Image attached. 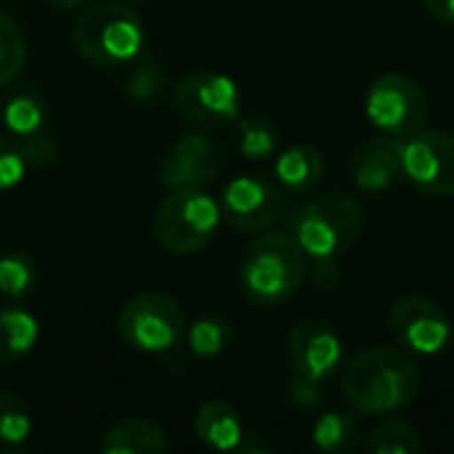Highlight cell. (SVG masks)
Listing matches in <instances>:
<instances>
[{
  "mask_svg": "<svg viewBox=\"0 0 454 454\" xmlns=\"http://www.w3.org/2000/svg\"><path fill=\"white\" fill-rule=\"evenodd\" d=\"M340 388L356 412L386 418L415 402L420 391V370L404 348L372 346L359 351L343 367Z\"/></svg>",
  "mask_w": 454,
  "mask_h": 454,
  "instance_id": "1",
  "label": "cell"
},
{
  "mask_svg": "<svg viewBox=\"0 0 454 454\" xmlns=\"http://www.w3.org/2000/svg\"><path fill=\"white\" fill-rule=\"evenodd\" d=\"M309 274V258L298 247V242L282 231H261L255 237L237 269V282L242 295L261 309H274L290 301Z\"/></svg>",
  "mask_w": 454,
  "mask_h": 454,
  "instance_id": "2",
  "label": "cell"
},
{
  "mask_svg": "<svg viewBox=\"0 0 454 454\" xmlns=\"http://www.w3.org/2000/svg\"><path fill=\"white\" fill-rule=\"evenodd\" d=\"M362 229L364 207L343 192H330L298 205L285 221V231L311 263L340 261L359 242Z\"/></svg>",
  "mask_w": 454,
  "mask_h": 454,
  "instance_id": "3",
  "label": "cell"
},
{
  "mask_svg": "<svg viewBox=\"0 0 454 454\" xmlns=\"http://www.w3.org/2000/svg\"><path fill=\"white\" fill-rule=\"evenodd\" d=\"M144 43L146 35L141 19L120 3L93 5L72 24L74 51L98 67H120L133 61L144 51Z\"/></svg>",
  "mask_w": 454,
  "mask_h": 454,
  "instance_id": "4",
  "label": "cell"
},
{
  "mask_svg": "<svg viewBox=\"0 0 454 454\" xmlns=\"http://www.w3.org/2000/svg\"><path fill=\"white\" fill-rule=\"evenodd\" d=\"M221 205L202 189H176L170 192L152 218L154 242L173 253L189 255L202 250L218 231Z\"/></svg>",
  "mask_w": 454,
  "mask_h": 454,
  "instance_id": "5",
  "label": "cell"
},
{
  "mask_svg": "<svg viewBox=\"0 0 454 454\" xmlns=\"http://www.w3.org/2000/svg\"><path fill=\"white\" fill-rule=\"evenodd\" d=\"M117 333L130 348L141 354H165L184 338L186 317L176 298L160 290H149L122 303Z\"/></svg>",
  "mask_w": 454,
  "mask_h": 454,
  "instance_id": "6",
  "label": "cell"
},
{
  "mask_svg": "<svg viewBox=\"0 0 454 454\" xmlns=\"http://www.w3.org/2000/svg\"><path fill=\"white\" fill-rule=\"evenodd\" d=\"M364 114L378 133L404 138L426 125L431 114V98L410 74L386 72L367 88Z\"/></svg>",
  "mask_w": 454,
  "mask_h": 454,
  "instance_id": "7",
  "label": "cell"
},
{
  "mask_svg": "<svg viewBox=\"0 0 454 454\" xmlns=\"http://www.w3.org/2000/svg\"><path fill=\"white\" fill-rule=\"evenodd\" d=\"M402 178L431 197L454 194V136L415 130L402 138Z\"/></svg>",
  "mask_w": 454,
  "mask_h": 454,
  "instance_id": "8",
  "label": "cell"
},
{
  "mask_svg": "<svg viewBox=\"0 0 454 454\" xmlns=\"http://www.w3.org/2000/svg\"><path fill=\"white\" fill-rule=\"evenodd\" d=\"M173 106L184 120L197 125H229L237 122L242 101L231 77L213 69H197L176 85Z\"/></svg>",
  "mask_w": 454,
  "mask_h": 454,
  "instance_id": "9",
  "label": "cell"
},
{
  "mask_svg": "<svg viewBox=\"0 0 454 454\" xmlns=\"http://www.w3.org/2000/svg\"><path fill=\"white\" fill-rule=\"evenodd\" d=\"M388 327L396 346L415 356H436L452 343V322L447 311L426 295L396 301L388 314Z\"/></svg>",
  "mask_w": 454,
  "mask_h": 454,
  "instance_id": "10",
  "label": "cell"
},
{
  "mask_svg": "<svg viewBox=\"0 0 454 454\" xmlns=\"http://www.w3.org/2000/svg\"><path fill=\"white\" fill-rule=\"evenodd\" d=\"M221 215L242 234L269 231L285 215L282 189L261 176H239L226 184L221 197Z\"/></svg>",
  "mask_w": 454,
  "mask_h": 454,
  "instance_id": "11",
  "label": "cell"
},
{
  "mask_svg": "<svg viewBox=\"0 0 454 454\" xmlns=\"http://www.w3.org/2000/svg\"><path fill=\"white\" fill-rule=\"evenodd\" d=\"M287 359L293 375L327 383L343 367V340L330 322L301 319L287 335Z\"/></svg>",
  "mask_w": 454,
  "mask_h": 454,
  "instance_id": "12",
  "label": "cell"
},
{
  "mask_svg": "<svg viewBox=\"0 0 454 454\" xmlns=\"http://www.w3.org/2000/svg\"><path fill=\"white\" fill-rule=\"evenodd\" d=\"M223 168L221 149L202 133H186L170 144L160 165V184L168 192L176 189H205L218 178Z\"/></svg>",
  "mask_w": 454,
  "mask_h": 454,
  "instance_id": "13",
  "label": "cell"
},
{
  "mask_svg": "<svg viewBox=\"0 0 454 454\" xmlns=\"http://www.w3.org/2000/svg\"><path fill=\"white\" fill-rule=\"evenodd\" d=\"M351 176L362 192H386L402 181V138L372 136L351 154Z\"/></svg>",
  "mask_w": 454,
  "mask_h": 454,
  "instance_id": "14",
  "label": "cell"
},
{
  "mask_svg": "<svg viewBox=\"0 0 454 454\" xmlns=\"http://www.w3.org/2000/svg\"><path fill=\"white\" fill-rule=\"evenodd\" d=\"M197 439L213 452H234L245 442V426L239 412L226 402H207L194 415Z\"/></svg>",
  "mask_w": 454,
  "mask_h": 454,
  "instance_id": "15",
  "label": "cell"
},
{
  "mask_svg": "<svg viewBox=\"0 0 454 454\" xmlns=\"http://www.w3.org/2000/svg\"><path fill=\"white\" fill-rule=\"evenodd\" d=\"M168 447L170 442L165 431L157 423L141 418H130L112 426L98 444L104 454H162L168 452Z\"/></svg>",
  "mask_w": 454,
  "mask_h": 454,
  "instance_id": "16",
  "label": "cell"
},
{
  "mask_svg": "<svg viewBox=\"0 0 454 454\" xmlns=\"http://www.w3.org/2000/svg\"><path fill=\"white\" fill-rule=\"evenodd\" d=\"M325 173V157L317 146L311 144H295L287 146L277 162H274V176L277 184L293 194H306L311 192Z\"/></svg>",
  "mask_w": 454,
  "mask_h": 454,
  "instance_id": "17",
  "label": "cell"
},
{
  "mask_svg": "<svg viewBox=\"0 0 454 454\" xmlns=\"http://www.w3.org/2000/svg\"><path fill=\"white\" fill-rule=\"evenodd\" d=\"M45 117H48L45 98L32 85L16 88L3 104V122H5V130L13 141L45 130Z\"/></svg>",
  "mask_w": 454,
  "mask_h": 454,
  "instance_id": "18",
  "label": "cell"
},
{
  "mask_svg": "<svg viewBox=\"0 0 454 454\" xmlns=\"http://www.w3.org/2000/svg\"><path fill=\"white\" fill-rule=\"evenodd\" d=\"M37 338H40V325L29 311L13 306L0 309V364L27 356L37 343Z\"/></svg>",
  "mask_w": 454,
  "mask_h": 454,
  "instance_id": "19",
  "label": "cell"
},
{
  "mask_svg": "<svg viewBox=\"0 0 454 454\" xmlns=\"http://www.w3.org/2000/svg\"><path fill=\"white\" fill-rule=\"evenodd\" d=\"M359 439V423L354 415L333 410L317 418L311 428V442L317 450L327 454H346L356 447Z\"/></svg>",
  "mask_w": 454,
  "mask_h": 454,
  "instance_id": "20",
  "label": "cell"
},
{
  "mask_svg": "<svg viewBox=\"0 0 454 454\" xmlns=\"http://www.w3.org/2000/svg\"><path fill=\"white\" fill-rule=\"evenodd\" d=\"M367 454H423L426 444L420 431L407 420H388L372 428L364 439Z\"/></svg>",
  "mask_w": 454,
  "mask_h": 454,
  "instance_id": "21",
  "label": "cell"
},
{
  "mask_svg": "<svg viewBox=\"0 0 454 454\" xmlns=\"http://www.w3.org/2000/svg\"><path fill=\"white\" fill-rule=\"evenodd\" d=\"M189 348L194 356H202V359H210V356H218L223 354L231 340H234V325L221 317V314H207V317H200L192 327H189Z\"/></svg>",
  "mask_w": 454,
  "mask_h": 454,
  "instance_id": "22",
  "label": "cell"
},
{
  "mask_svg": "<svg viewBox=\"0 0 454 454\" xmlns=\"http://www.w3.org/2000/svg\"><path fill=\"white\" fill-rule=\"evenodd\" d=\"M237 149L247 160H269L277 152V128L261 117H237Z\"/></svg>",
  "mask_w": 454,
  "mask_h": 454,
  "instance_id": "23",
  "label": "cell"
},
{
  "mask_svg": "<svg viewBox=\"0 0 454 454\" xmlns=\"http://www.w3.org/2000/svg\"><path fill=\"white\" fill-rule=\"evenodd\" d=\"M37 282V266L27 253H5L0 255V293L5 298H24Z\"/></svg>",
  "mask_w": 454,
  "mask_h": 454,
  "instance_id": "24",
  "label": "cell"
},
{
  "mask_svg": "<svg viewBox=\"0 0 454 454\" xmlns=\"http://www.w3.org/2000/svg\"><path fill=\"white\" fill-rule=\"evenodd\" d=\"M27 59V43L19 29V24L0 13V88L16 80Z\"/></svg>",
  "mask_w": 454,
  "mask_h": 454,
  "instance_id": "25",
  "label": "cell"
},
{
  "mask_svg": "<svg viewBox=\"0 0 454 454\" xmlns=\"http://www.w3.org/2000/svg\"><path fill=\"white\" fill-rule=\"evenodd\" d=\"M32 434V415L21 396L0 394V444L16 447Z\"/></svg>",
  "mask_w": 454,
  "mask_h": 454,
  "instance_id": "26",
  "label": "cell"
},
{
  "mask_svg": "<svg viewBox=\"0 0 454 454\" xmlns=\"http://www.w3.org/2000/svg\"><path fill=\"white\" fill-rule=\"evenodd\" d=\"M162 90V69L146 59L141 67H136L125 82V96L136 104H146V101H154Z\"/></svg>",
  "mask_w": 454,
  "mask_h": 454,
  "instance_id": "27",
  "label": "cell"
},
{
  "mask_svg": "<svg viewBox=\"0 0 454 454\" xmlns=\"http://www.w3.org/2000/svg\"><path fill=\"white\" fill-rule=\"evenodd\" d=\"M27 170V160L19 149V144L8 136H0V192L13 189Z\"/></svg>",
  "mask_w": 454,
  "mask_h": 454,
  "instance_id": "28",
  "label": "cell"
},
{
  "mask_svg": "<svg viewBox=\"0 0 454 454\" xmlns=\"http://www.w3.org/2000/svg\"><path fill=\"white\" fill-rule=\"evenodd\" d=\"M16 144H19L27 165H35V168H45V165L56 162V157H59V144L45 130L24 136V138H16Z\"/></svg>",
  "mask_w": 454,
  "mask_h": 454,
  "instance_id": "29",
  "label": "cell"
},
{
  "mask_svg": "<svg viewBox=\"0 0 454 454\" xmlns=\"http://www.w3.org/2000/svg\"><path fill=\"white\" fill-rule=\"evenodd\" d=\"M287 396L298 410H314L325 402L327 394H325V383H314V380L293 375V380L287 386Z\"/></svg>",
  "mask_w": 454,
  "mask_h": 454,
  "instance_id": "30",
  "label": "cell"
},
{
  "mask_svg": "<svg viewBox=\"0 0 454 454\" xmlns=\"http://www.w3.org/2000/svg\"><path fill=\"white\" fill-rule=\"evenodd\" d=\"M340 261H327V263H311V279L319 290H333L340 282Z\"/></svg>",
  "mask_w": 454,
  "mask_h": 454,
  "instance_id": "31",
  "label": "cell"
},
{
  "mask_svg": "<svg viewBox=\"0 0 454 454\" xmlns=\"http://www.w3.org/2000/svg\"><path fill=\"white\" fill-rule=\"evenodd\" d=\"M431 16H436L444 24H454V0H423Z\"/></svg>",
  "mask_w": 454,
  "mask_h": 454,
  "instance_id": "32",
  "label": "cell"
},
{
  "mask_svg": "<svg viewBox=\"0 0 454 454\" xmlns=\"http://www.w3.org/2000/svg\"><path fill=\"white\" fill-rule=\"evenodd\" d=\"M51 8H77V5H82V3H88V0H45Z\"/></svg>",
  "mask_w": 454,
  "mask_h": 454,
  "instance_id": "33",
  "label": "cell"
},
{
  "mask_svg": "<svg viewBox=\"0 0 454 454\" xmlns=\"http://www.w3.org/2000/svg\"><path fill=\"white\" fill-rule=\"evenodd\" d=\"M125 3H138V0H125Z\"/></svg>",
  "mask_w": 454,
  "mask_h": 454,
  "instance_id": "34",
  "label": "cell"
},
{
  "mask_svg": "<svg viewBox=\"0 0 454 454\" xmlns=\"http://www.w3.org/2000/svg\"><path fill=\"white\" fill-rule=\"evenodd\" d=\"M452 340H454V325H452Z\"/></svg>",
  "mask_w": 454,
  "mask_h": 454,
  "instance_id": "35",
  "label": "cell"
}]
</instances>
